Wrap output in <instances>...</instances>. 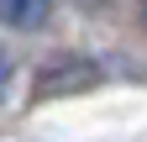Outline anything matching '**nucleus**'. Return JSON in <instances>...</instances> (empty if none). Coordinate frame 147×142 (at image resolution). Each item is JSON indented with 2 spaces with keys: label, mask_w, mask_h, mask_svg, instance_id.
I'll return each mask as SVG.
<instances>
[{
  "label": "nucleus",
  "mask_w": 147,
  "mask_h": 142,
  "mask_svg": "<svg viewBox=\"0 0 147 142\" xmlns=\"http://www.w3.org/2000/svg\"><path fill=\"white\" fill-rule=\"evenodd\" d=\"M47 11H53V0H0V21L16 32H37L47 21Z\"/></svg>",
  "instance_id": "2"
},
{
  "label": "nucleus",
  "mask_w": 147,
  "mask_h": 142,
  "mask_svg": "<svg viewBox=\"0 0 147 142\" xmlns=\"http://www.w3.org/2000/svg\"><path fill=\"white\" fill-rule=\"evenodd\" d=\"M89 84H100V68L89 58H58L47 63L42 74H37V95L53 100V95H74V90H89Z\"/></svg>",
  "instance_id": "1"
},
{
  "label": "nucleus",
  "mask_w": 147,
  "mask_h": 142,
  "mask_svg": "<svg viewBox=\"0 0 147 142\" xmlns=\"http://www.w3.org/2000/svg\"><path fill=\"white\" fill-rule=\"evenodd\" d=\"M142 11H147V0H142Z\"/></svg>",
  "instance_id": "4"
},
{
  "label": "nucleus",
  "mask_w": 147,
  "mask_h": 142,
  "mask_svg": "<svg viewBox=\"0 0 147 142\" xmlns=\"http://www.w3.org/2000/svg\"><path fill=\"white\" fill-rule=\"evenodd\" d=\"M5 79H11V63L0 58V95H5Z\"/></svg>",
  "instance_id": "3"
}]
</instances>
